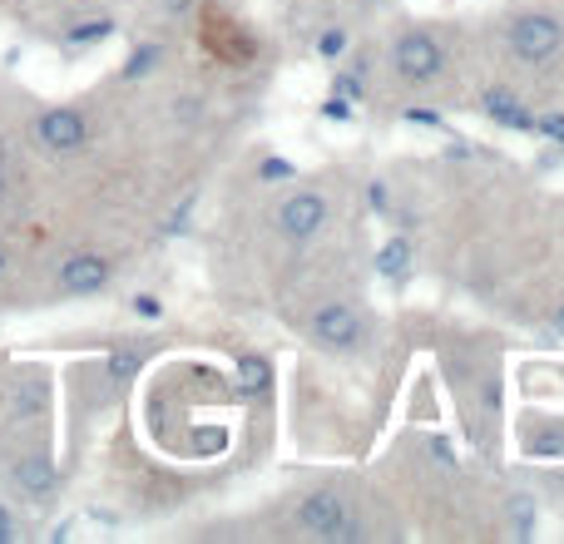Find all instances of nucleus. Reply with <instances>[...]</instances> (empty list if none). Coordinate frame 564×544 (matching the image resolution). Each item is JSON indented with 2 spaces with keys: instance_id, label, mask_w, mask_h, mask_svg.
<instances>
[{
  "instance_id": "423d86ee",
  "label": "nucleus",
  "mask_w": 564,
  "mask_h": 544,
  "mask_svg": "<svg viewBox=\"0 0 564 544\" xmlns=\"http://www.w3.org/2000/svg\"><path fill=\"white\" fill-rule=\"evenodd\" d=\"M109 282V263L99 253H69L65 263H59V292L65 297H89V292H99Z\"/></svg>"
},
{
  "instance_id": "4be33fe9",
  "label": "nucleus",
  "mask_w": 564,
  "mask_h": 544,
  "mask_svg": "<svg viewBox=\"0 0 564 544\" xmlns=\"http://www.w3.org/2000/svg\"><path fill=\"white\" fill-rule=\"evenodd\" d=\"M6 263H10V253H6V248H0V272H6Z\"/></svg>"
},
{
  "instance_id": "9d476101",
  "label": "nucleus",
  "mask_w": 564,
  "mask_h": 544,
  "mask_svg": "<svg viewBox=\"0 0 564 544\" xmlns=\"http://www.w3.org/2000/svg\"><path fill=\"white\" fill-rule=\"evenodd\" d=\"M406 268H411V243L406 238H391V243L377 253V272L381 278H406Z\"/></svg>"
},
{
  "instance_id": "f03ea898",
  "label": "nucleus",
  "mask_w": 564,
  "mask_h": 544,
  "mask_svg": "<svg viewBox=\"0 0 564 544\" xmlns=\"http://www.w3.org/2000/svg\"><path fill=\"white\" fill-rule=\"evenodd\" d=\"M397 75L411 79V85H426V79H436L441 69H446V55H441V45L426 35V30H411V35L397 40Z\"/></svg>"
},
{
  "instance_id": "dca6fc26",
  "label": "nucleus",
  "mask_w": 564,
  "mask_h": 544,
  "mask_svg": "<svg viewBox=\"0 0 564 544\" xmlns=\"http://www.w3.org/2000/svg\"><path fill=\"white\" fill-rule=\"evenodd\" d=\"M154 59H159V50H154V45H149V50H139V55H134V65H129L124 75H129V79H134V75H144V69L154 65Z\"/></svg>"
},
{
  "instance_id": "f257e3e1",
  "label": "nucleus",
  "mask_w": 564,
  "mask_h": 544,
  "mask_svg": "<svg viewBox=\"0 0 564 544\" xmlns=\"http://www.w3.org/2000/svg\"><path fill=\"white\" fill-rule=\"evenodd\" d=\"M510 50H516V59H525V65H545L550 55L560 50V20L555 15H520L516 25H510Z\"/></svg>"
},
{
  "instance_id": "412c9836",
  "label": "nucleus",
  "mask_w": 564,
  "mask_h": 544,
  "mask_svg": "<svg viewBox=\"0 0 564 544\" xmlns=\"http://www.w3.org/2000/svg\"><path fill=\"white\" fill-rule=\"evenodd\" d=\"M555 331H560V337H564V307L555 312Z\"/></svg>"
},
{
  "instance_id": "ddd939ff",
  "label": "nucleus",
  "mask_w": 564,
  "mask_h": 544,
  "mask_svg": "<svg viewBox=\"0 0 564 544\" xmlns=\"http://www.w3.org/2000/svg\"><path fill=\"white\" fill-rule=\"evenodd\" d=\"M109 371H115V381H129V377L139 371V351H119L115 367H109Z\"/></svg>"
},
{
  "instance_id": "4468645a",
  "label": "nucleus",
  "mask_w": 564,
  "mask_h": 544,
  "mask_svg": "<svg viewBox=\"0 0 564 544\" xmlns=\"http://www.w3.org/2000/svg\"><path fill=\"white\" fill-rule=\"evenodd\" d=\"M317 50H322V55H327V59H337L341 50H347V35H341V30H327V35L317 40Z\"/></svg>"
},
{
  "instance_id": "1a4fd4ad",
  "label": "nucleus",
  "mask_w": 564,
  "mask_h": 544,
  "mask_svg": "<svg viewBox=\"0 0 564 544\" xmlns=\"http://www.w3.org/2000/svg\"><path fill=\"white\" fill-rule=\"evenodd\" d=\"M486 109H490V119H496V124H510V129H530V124H535V119H530V109L520 105L510 89H490Z\"/></svg>"
},
{
  "instance_id": "20e7f679",
  "label": "nucleus",
  "mask_w": 564,
  "mask_h": 544,
  "mask_svg": "<svg viewBox=\"0 0 564 544\" xmlns=\"http://www.w3.org/2000/svg\"><path fill=\"white\" fill-rule=\"evenodd\" d=\"M312 337H317L322 347H332V351H351L361 341L357 307H347V302H327V307L312 317Z\"/></svg>"
},
{
  "instance_id": "aec40b11",
  "label": "nucleus",
  "mask_w": 564,
  "mask_h": 544,
  "mask_svg": "<svg viewBox=\"0 0 564 544\" xmlns=\"http://www.w3.org/2000/svg\"><path fill=\"white\" fill-rule=\"evenodd\" d=\"M164 6H169V10H188V6H194V0H164Z\"/></svg>"
},
{
  "instance_id": "9b49d317",
  "label": "nucleus",
  "mask_w": 564,
  "mask_h": 544,
  "mask_svg": "<svg viewBox=\"0 0 564 544\" xmlns=\"http://www.w3.org/2000/svg\"><path fill=\"white\" fill-rule=\"evenodd\" d=\"M530 456H545V460H564V426H545V431H530Z\"/></svg>"
},
{
  "instance_id": "2eb2a0df",
  "label": "nucleus",
  "mask_w": 564,
  "mask_h": 544,
  "mask_svg": "<svg viewBox=\"0 0 564 544\" xmlns=\"http://www.w3.org/2000/svg\"><path fill=\"white\" fill-rule=\"evenodd\" d=\"M530 129H535V134L560 139V144H564V115H545V119H535V124H530Z\"/></svg>"
},
{
  "instance_id": "6e6552de",
  "label": "nucleus",
  "mask_w": 564,
  "mask_h": 544,
  "mask_svg": "<svg viewBox=\"0 0 564 544\" xmlns=\"http://www.w3.org/2000/svg\"><path fill=\"white\" fill-rule=\"evenodd\" d=\"M15 480H20L25 496H50V486H55V466H50V456H20Z\"/></svg>"
},
{
  "instance_id": "a211bd4d",
  "label": "nucleus",
  "mask_w": 564,
  "mask_h": 544,
  "mask_svg": "<svg viewBox=\"0 0 564 544\" xmlns=\"http://www.w3.org/2000/svg\"><path fill=\"white\" fill-rule=\"evenodd\" d=\"M109 35V20H99V25H85V30H75V40H105Z\"/></svg>"
},
{
  "instance_id": "f8f14e48",
  "label": "nucleus",
  "mask_w": 564,
  "mask_h": 544,
  "mask_svg": "<svg viewBox=\"0 0 564 544\" xmlns=\"http://www.w3.org/2000/svg\"><path fill=\"white\" fill-rule=\"evenodd\" d=\"M268 387V361H243V391H263Z\"/></svg>"
},
{
  "instance_id": "7ed1b4c3",
  "label": "nucleus",
  "mask_w": 564,
  "mask_h": 544,
  "mask_svg": "<svg viewBox=\"0 0 564 544\" xmlns=\"http://www.w3.org/2000/svg\"><path fill=\"white\" fill-rule=\"evenodd\" d=\"M89 139V124L79 109H45V115L35 119V144L50 149V154H75V149H85Z\"/></svg>"
},
{
  "instance_id": "6ab92c4d",
  "label": "nucleus",
  "mask_w": 564,
  "mask_h": 544,
  "mask_svg": "<svg viewBox=\"0 0 564 544\" xmlns=\"http://www.w3.org/2000/svg\"><path fill=\"white\" fill-rule=\"evenodd\" d=\"M15 540V520H10V510H0V544Z\"/></svg>"
},
{
  "instance_id": "f3484780",
  "label": "nucleus",
  "mask_w": 564,
  "mask_h": 544,
  "mask_svg": "<svg viewBox=\"0 0 564 544\" xmlns=\"http://www.w3.org/2000/svg\"><path fill=\"white\" fill-rule=\"evenodd\" d=\"M288 174H292V168L282 164V159H268V164H263V178H268V184H278V178H288Z\"/></svg>"
},
{
  "instance_id": "39448f33",
  "label": "nucleus",
  "mask_w": 564,
  "mask_h": 544,
  "mask_svg": "<svg viewBox=\"0 0 564 544\" xmlns=\"http://www.w3.org/2000/svg\"><path fill=\"white\" fill-rule=\"evenodd\" d=\"M297 530H307L312 540H341V530H347V505H341V496L322 490V496L302 500L297 505Z\"/></svg>"
},
{
  "instance_id": "0eeeda50",
  "label": "nucleus",
  "mask_w": 564,
  "mask_h": 544,
  "mask_svg": "<svg viewBox=\"0 0 564 544\" xmlns=\"http://www.w3.org/2000/svg\"><path fill=\"white\" fill-rule=\"evenodd\" d=\"M322 224H327V198L322 194H292L288 204L278 208V228L288 238H312Z\"/></svg>"
},
{
  "instance_id": "5701e85b",
  "label": "nucleus",
  "mask_w": 564,
  "mask_h": 544,
  "mask_svg": "<svg viewBox=\"0 0 564 544\" xmlns=\"http://www.w3.org/2000/svg\"><path fill=\"white\" fill-rule=\"evenodd\" d=\"M0 198H6V168H0Z\"/></svg>"
}]
</instances>
